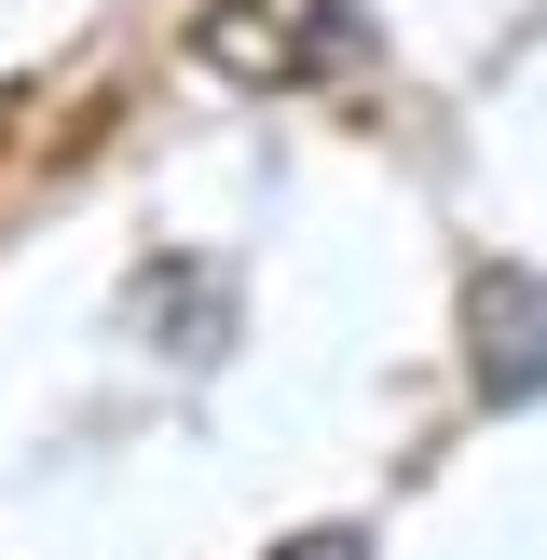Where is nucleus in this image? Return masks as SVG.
I'll use <instances>...</instances> for the list:
<instances>
[{
    "label": "nucleus",
    "instance_id": "nucleus-1",
    "mask_svg": "<svg viewBox=\"0 0 547 560\" xmlns=\"http://www.w3.org/2000/svg\"><path fill=\"white\" fill-rule=\"evenodd\" d=\"M465 383H479L492 410L547 397V273L534 260H492L479 288H465Z\"/></svg>",
    "mask_w": 547,
    "mask_h": 560
},
{
    "label": "nucleus",
    "instance_id": "nucleus-2",
    "mask_svg": "<svg viewBox=\"0 0 547 560\" xmlns=\"http://www.w3.org/2000/svg\"><path fill=\"white\" fill-rule=\"evenodd\" d=\"M315 14H328V0H219V14L191 27V55L233 69V82H288L301 55H315Z\"/></svg>",
    "mask_w": 547,
    "mask_h": 560
},
{
    "label": "nucleus",
    "instance_id": "nucleus-3",
    "mask_svg": "<svg viewBox=\"0 0 547 560\" xmlns=\"http://www.w3.org/2000/svg\"><path fill=\"white\" fill-rule=\"evenodd\" d=\"M274 560H383V547H370V534H342V520H328V534H288Z\"/></svg>",
    "mask_w": 547,
    "mask_h": 560
}]
</instances>
